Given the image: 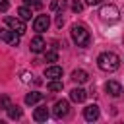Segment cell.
<instances>
[{
	"label": "cell",
	"mask_w": 124,
	"mask_h": 124,
	"mask_svg": "<svg viewBox=\"0 0 124 124\" xmlns=\"http://www.w3.org/2000/svg\"><path fill=\"white\" fill-rule=\"evenodd\" d=\"M48 108L45 107V105H41V107H37L35 108V112H33V120L35 122H46V118H48Z\"/></svg>",
	"instance_id": "12"
},
{
	"label": "cell",
	"mask_w": 124,
	"mask_h": 124,
	"mask_svg": "<svg viewBox=\"0 0 124 124\" xmlns=\"http://www.w3.org/2000/svg\"><path fill=\"white\" fill-rule=\"evenodd\" d=\"M97 66L103 72H116L120 66V58L114 52H101L97 56Z\"/></svg>",
	"instance_id": "1"
},
{
	"label": "cell",
	"mask_w": 124,
	"mask_h": 124,
	"mask_svg": "<svg viewBox=\"0 0 124 124\" xmlns=\"http://www.w3.org/2000/svg\"><path fill=\"white\" fill-rule=\"evenodd\" d=\"M10 105H12L10 97H8V95H0V108H2V110H6Z\"/></svg>",
	"instance_id": "22"
},
{
	"label": "cell",
	"mask_w": 124,
	"mask_h": 124,
	"mask_svg": "<svg viewBox=\"0 0 124 124\" xmlns=\"http://www.w3.org/2000/svg\"><path fill=\"white\" fill-rule=\"evenodd\" d=\"M23 6H27L31 10H41L43 8V2L41 0H23Z\"/></svg>",
	"instance_id": "20"
},
{
	"label": "cell",
	"mask_w": 124,
	"mask_h": 124,
	"mask_svg": "<svg viewBox=\"0 0 124 124\" xmlns=\"http://www.w3.org/2000/svg\"><path fill=\"white\" fill-rule=\"evenodd\" d=\"M81 10H83V4H81L79 0H74V2H72V12H76V14H79Z\"/></svg>",
	"instance_id": "23"
},
{
	"label": "cell",
	"mask_w": 124,
	"mask_h": 124,
	"mask_svg": "<svg viewBox=\"0 0 124 124\" xmlns=\"http://www.w3.org/2000/svg\"><path fill=\"white\" fill-rule=\"evenodd\" d=\"M99 116H101V110H99L97 105H87V107L83 108V118H85L87 122H93V120H97Z\"/></svg>",
	"instance_id": "8"
},
{
	"label": "cell",
	"mask_w": 124,
	"mask_h": 124,
	"mask_svg": "<svg viewBox=\"0 0 124 124\" xmlns=\"http://www.w3.org/2000/svg\"><path fill=\"white\" fill-rule=\"evenodd\" d=\"M99 16H101V19L105 23H116L120 19V10L114 4H105V6H101Z\"/></svg>",
	"instance_id": "3"
},
{
	"label": "cell",
	"mask_w": 124,
	"mask_h": 124,
	"mask_svg": "<svg viewBox=\"0 0 124 124\" xmlns=\"http://www.w3.org/2000/svg\"><path fill=\"white\" fill-rule=\"evenodd\" d=\"M56 25H58V27H62V25H64V17H62V14L56 17Z\"/></svg>",
	"instance_id": "25"
},
{
	"label": "cell",
	"mask_w": 124,
	"mask_h": 124,
	"mask_svg": "<svg viewBox=\"0 0 124 124\" xmlns=\"http://www.w3.org/2000/svg\"><path fill=\"white\" fill-rule=\"evenodd\" d=\"M70 33H72V41H74L78 46H87V45L91 43V35H89V31H87V27L81 25V23H74Z\"/></svg>",
	"instance_id": "2"
},
{
	"label": "cell",
	"mask_w": 124,
	"mask_h": 124,
	"mask_svg": "<svg viewBox=\"0 0 124 124\" xmlns=\"http://www.w3.org/2000/svg\"><path fill=\"white\" fill-rule=\"evenodd\" d=\"M17 16H19V19L27 21V19H31V16H33V10H31V8H27V6H21V8L17 10Z\"/></svg>",
	"instance_id": "17"
},
{
	"label": "cell",
	"mask_w": 124,
	"mask_h": 124,
	"mask_svg": "<svg viewBox=\"0 0 124 124\" xmlns=\"http://www.w3.org/2000/svg\"><path fill=\"white\" fill-rule=\"evenodd\" d=\"M8 8H10V2L8 0H0V12H8Z\"/></svg>",
	"instance_id": "24"
},
{
	"label": "cell",
	"mask_w": 124,
	"mask_h": 124,
	"mask_svg": "<svg viewBox=\"0 0 124 124\" xmlns=\"http://www.w3.org/2000/svg\"><path fill=\"white\" fill-rule=\"evenodd\" d=\"M52 114H54V118H58V120H62V118H66L68 114H70V103L68 101H56L54 103V107H52Z\"/></svg>",
	"instance_id": "4"
},
{
	"label": "cell",
	"mask_w": 124,
	"mask_h": 124,
	"mask_svg": "<svg viewBox=\"0 0 124 124\" xmlns=\"http://www.w3.org/2000/svg\"><path fill=\"white\" fill-rule=\"evenodd\" d=\"M45 58H46V62H56L58 60V52L56 50H46L45 52Z\"/></svg>",
	"instance_id": "21"
},
{
	"label": "cell",
	"mask_w": 124,
	"mask_h": 124,
	"mask_svg": "<svg viewBox=\"0 0 124 124\" xmlns=\"http://www.w3.org/2000/svg\"><path fill=\"white\" fill-rule=\"evenodd\" d=\"M72 79H74L76 83H85V81L89 79V76H87L85 70H74V72H72Z\"/></svg>",
	"instance_id": "15"
},
{
	"label": "cell",
	"mask_w": 124,
	"mask_h": 124,
	"mask_svg": "<svg viewBox=\"0 0 124 124\" xmlns=\"http://www.w3.org/2000/svg\"><path fill=\"white\" fill-rule=\"evenodd\" d=\"M62 87H64L62 79H50L48 81V91H62Z\"/></svg>",
	"instance_id": "18"
},
{
	"label": "cell",
	"mask_w": 124,
	"mask_h": 124,
	"mask_svg": "<svg viewBox=\"0 0 124 124\" xmlns=\"http://www.w3.org/2000/svg\"><path fill=\"white\" fill-rule=\"evenodd\" d=\"M0 41H4L6 45L16 46V45L19 43V35H17L14 29H0Z\"/></svg>",
	"instance_id": "6"
},
{
	"label": "cell",
	"mask_w": 124,
	"mask_h": 124,
	"mask_svg": "<svg viewBox=\"0 0 124 124\" xmlns=\"http://www.w3.org/2000/svg\"><path fill=\"white\" fill-rule=\"evenodd\" d=\"M29 46H31V50H33V52H37V54H39V52H43V50L46 48V43H45V39H43L41 35H37V37H33V39H31Z\"/></svg>",
	"instance_id": "10"
},
{
	"label": "cell",
	"mask_w": 124,
	"mask_h": 124,
	"mask_svg": "<svg viewBox=\"0 0 124 124\" xmlns=\"http://www.w3.org/2000/svg\"><path fill=\"white\" fill-rule=\"evenodd\" d=\"M43 99H45L43 93H39V91H31V93L25 95V105H35V103H39V101H43Z\"/></svg>",
	"instance_id": "14"
},
{
	"label": "cell",
	"mask_w": 124,
	"mask_h": 124,
	"mask_svg": "<svg viewBox=\"0 0 124 124\" xmlns=\"http://www.w3.org/2000/svg\"><path fill=\"white\" fill-rule=\"evenodd\" d=\"M6 112H8V116H10L12 120H19V118L23 116L21 108H19V107H14V105H10V107L6 108Z\"/></svg>",
	"instance_id": "16"
},
{
	"label": "cell",
	"mask_w": 124,
	"mask_h": 124,
	"mask_svg": "<svg viewBox=\"0 0 124 124\" xmlns=\"http://www.w3.org/2000/svg\"><path fill=\"white\" fill-rule=\"evenodd\" d=\"M99 2H101V0H85V4H87V6H97Z\"/></svg>",
	"instance_id": "26"
},
{
	"label": "cell",
	"mask_w": 124,
	"mask_h": 124,
	"mask_svg": "<svg viewBox=\"0 0 124 124\" xmlns=\"http://www.w3.org/2000/svg\"><path fill=\"white\" fill-rule=\"evenodd\" d=\"M70 99H72L74 103H83V101L87 99V91L81 89V87H74V89L70 91Z\"/></svg>",
	"instance_id": "11"
},
{
	"label": "cell",
	"mask_w": 124,
	"mask_h": 124,
	"mask_svg": "<svg viewBox=\"0 0 124 124\" xmlns=\"http://www.w3.org/2000/svg\"><path fill=\"white\" fill-rule=\"evenodd\" d=\"M45 78H48V79H60L62 78V68L60 66H48L45 70Z\"/></svg>",
	"instance_id": "13"
},
{
	"label": "cell",
	"mask_w": 124,
	"mask_h": 124,
	"mask_svg": "<svg viewBox=\"0 0 124 124\" xmlns=\"http://www.w3.org/2000/svg\"><path fill=\"white\" fill-rule=\"evenodd\" d=\"M66 8V0H52L50 2V10L52 12H62Z\"/></svg>",
	"instance_id": "19"
},
{
	"label": "cell",
	"mask_w": 124,
	"mask_h": 124,
	"mask_svg": "<svg viewBox=\"0 0 124 124\" xmlns=\"http://www.w3.org/2000/svg\"><path fill=\"white\" fill-rule=\"evenodd\" d=\"M105 89H107V93L112 95V97H120V95H122V85H120L118 81H114V79H108V81L105 83Z\"/></svg>",
	"instance_id": "9"
},
{
	"label": "cell",
	"mask_w": 124,
	"mask_h": 124,
	"mask_svg": "<svg viewBox=\"0 0 124 124\" xmlns=\"http://www.w3.org/2000/svg\"><path fill=\"white\" fill-rule=\"evenodd\" d=\"M50 27V17L48 16H37L35 19H33V29L37 31V33H43V31H46Z\"/></svg>",
	"instance_id": "7"
},
{
	"label": "cell",
	"mask_w": 124,
	"mask_h": 124,
	"mask_svg": "<svg viewBox=\"0 0 124 124\" xmlns=\"http://www.w3.org/2000/svg\"><path fill=\"white\" fill-rule=\"evenodd\" d=\"M6 25L10 27V29H14L17 35H23L27 29H25V23H23V19H19V17H12V16H6Z\"/></svg>",
	"instance_id": "5"
}]
</instances>
